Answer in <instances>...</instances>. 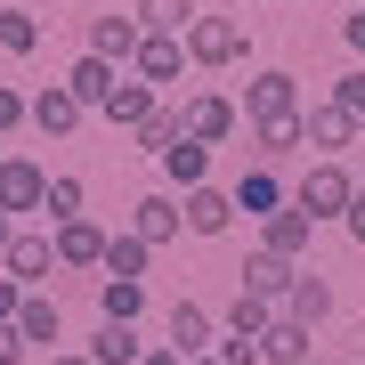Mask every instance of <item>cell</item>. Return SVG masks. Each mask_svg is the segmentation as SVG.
Segmentation results:
<instances>
[{"mask_svg": "<svg viewBox=\"0 0 365 365\" xmlns=\"http://www.w3.org/2000/svg\"><path fill=\"white\" fill-rule=\"evenodd\" d=\"M292 203L309 211V220H349V203H357V170H341V163H309V179L292 187Z\"/></svg>", "mask_w": 365, "mask_h": 365, "instance_id": "obj_1", "label": "cell"}, {"mask_svg": "<svg viewBox=\"0 0 365 365\" xmlns=\"http://www.w3.org/2000/svg\"><path fill=\"white\" fill-rule=\"evenodd\" d=\"M187 66H244V16H195L187 25Z\"/></svg>", "mask_w": 365, "mask_h": 365, "instance_id": "obj_2", "label": "cell"}, {"mask_svg": "<svg viewBox=\"0 0 365 365\" xmlns=\"http://www.w3.org/2000/svg\"><path fill=\"white\" fill-rule=\"evenodd\" d=\"M179 130L203 138V146H220V138L244 130V114H235V98H220V90H187L179 98Z\"/></svg>", "mask_w": 365, "mask_h": 365, "instance_id": "obj_3", "label": "cell"}, {"mask_svg": "<svg viewBox=\"0 0 365 365\" xmlns=\"http://www.w3.org/2000/svg\"><path fill=\"white\" fill-rule=\"evenodd\" d=\"M235 114H244L252 130H260V122L300 114V81H292V73H252V81H244V106H235Z\"/></svg>", "mask_w": 365, "mask_h": 365, "instance_id": "obj_4", "label": "cell"}, {"mask_svg": "<svg viewBox=\"0 0 365 365\" xmlns=\"http://www.w3.org/2000/svg\"><path fill=\"white\" fill-rule=\"evenodd\" d=\"M49 203V170H41L33 155H0V211H41Z\"/></svg>", "mask_w": 365, "mask_h": 365, "instance_id": "obj_5", "label": "cell"}, {"mask_svg": "<svg viewBox=\"0 0 365 365\" xmlns=\"http://www.w3.org/2000/svg\"><path fill=\"white\" fill-rule=\"evenodd\" d=\"M309 235H317V220L300 203H284V211H268L260 220V252H276V260H292V268H309Z\"/></svg>", "mask_w": 365, "mask_h": 365, "instance_id": "obj_6", "label": "cell"}, {"mask_svg": "<svg viewBox=\"0 0 365 365\" xmlns=\"http://www.w3.org/2000/svg\"><path fill=\"white\" fill-rule=\"evenodd\" d=\"M0 268H9L25 292H41V276L57 268V244H49V235H33V227H16V235H9V252H0Z\"/></svg>", "mask_w": 365, "mask_h": 365, "instance_id": "obj_7", "label": "cell"}, {"mask_svg": "<svg viewBox=\"0 0 365 365\" xmlns=\"http://www.w3.org/2000/svg\"><path fill=\"white\" fill-rule=\"evenodd\" d=\"M130 66H138L146 90H170V81H179V66H187V33H146Z\"/></svg>", "mask_w": 365, "mask_h": 365, "instance_id": "obj_8", "label": "cell"}, {"mask_svg": "<svg viewBox=\"0 0 365 365\" xmlns=\"http://www.w3.org/2000/svg\"><path fill=\"white\" fill-rule=\"evenodd\" d=\"M300 284V268L292 260H276V252H260V244H252L244 252V276H235V292H260V300H276V309H284V292Z\"/></svg>", "mask_w": 365, "mask_h": 365, "instance_id": "obj_9", "label": "cell"}, {"mask_svg": "<svg viewBox=\"0 0 365 365\" xmlns=\"http://www.w3.org/2000/svg\"><path fill=\"white\" fill-rule=\"evenodd\" d=\"M179 227H187V220H179V195H170V187H155V195H138V203H130V235H138V244H155V252H163Z\"/></svg>", "mask_w": 365, "mask_h": 365, "instance_id": "obj_10", "label": "cell"}, {"mask_svg": "<svg viewBox=\"0 0 365 365\" xmlns=\"http://www.w3.org/2000/svg\"><path fill=\"white\" fill-rule=\"evenodd\" d=\"M179 220H187V235H227L235 227V195L227 187H195V195H179Z\"/></svg>", "mask_w": 365, "mask_h": 365, "instance_id": "obj_11", "label": "cell"}, {"mask_svg": "<svg viewBox=\"0 0 365 365\" xmlns=\"http://www.w3.org/2000/svg\"><path fill=\"white\" fill-rule=\"evenodd\" d=\"M49 244H57V268H106V227L98 220H66Z\"/></svg>", "mask_w": 365, "mask_h": 365, "instance_id": "obj_12", "label": "cell"}, {"mask_svg": "<svg viewBox=\"0 0 365 365\" xmlns=\"http://www.w3.org/2000/svg\"><path fill=\"white\" fill-rule=\"evenodd\" d=\"M300 130H309V146H317V155H325V163H333V155H341V146H349V138H357V122H349V114H341V106L325 98V106H300Z\"/></svg>", "mask_w": 365, "mask_h": 365, "instance_id": "obj_13", "label": "cell"}, {"mask_svg": "<svg viewBox=\"0 0 365 365\" xmlns=\"http://www.w3.org/2000/svg\"><path fill=\"white\" fill-rule=\"evenodd\" d=\"M211 341H220V333H211L203 300H170V349H179V357H211Z\"/></svg>", "mask_w": 365, "mask_h": 365, "instance_id": "obj_14", "label": "cell"}, {"mask_svg": "<svg viewBox=\"0 0 365 365\" xmlns=\"http://www.w3.org/2000/svg\"><path fill=\"white\" fill-rule=\"evenodd\" d=\"M138 16H90V57H106V66H130L138 57Z\"/></svg>", "mask_w": 365, "mask_h": 365, "instance_id": "obj_15", "label": "cell"}, {"mask_svg": "<svg viewBox=\"0 0 365 365\" xmlns=\"http://www.w3.org/2000/svg\"><path fill=\"white\" fill-rule=\"evenodd\" d=\"M163 179H170V195H195V187H211V146L203 138H179L163 155Z\"/></svg>", "mask_w": 365, "mask_h": 365, "instance_id": "obj_16", "label": "cell"}, {"mask_svg": "<svg viewBox=\"0 0 365 365\" xmlns=\"http://www.w3.org/2000/svg\"><path fill=\"white\" fill-rule=\"evenodd\" d=\"M155 106H163V90H146V81H138V73H122V81H114V98H106V106H98V114H106V122H114V130H138V122H146V114H155Z\"/></svg>", "mask_w": 365, "mask_h": 365, "instance_id": "obj_17", "label": "cell"}, {"mask_svg": "<svg viewBox=\"0 0 365 365\" xmlns=\"http://www.w3.org/2000/svg\"><path fill=\"white\" fill-rule=\"evenodd\" d=\"M81 114H90V106H81L66 81H49V90L33 98V130H49V138H66V130H81Z\"/></svg>", "mask_w": 365, "mask_h": 365, "instance_id": "obj_18", "label": "cell"}, {"mask_svg": "<svg viewBox=\"0 0 365 365\" xmlns=\"http://www.w3.org/2000/svg\"><path fill=\"white\" fill-rule=\"evenodd\" d=\"M227 195H235V211H252V220H268V211H284V203H292L284 187H276V170H268V163H252L244 179L227 187Z\"/></svg>", "mask_w": 365, "mask_h": 365, "instance_id": "obj_19", "label": "cell"}, {"mask_svg": "<svg viewBox=\"0 0 365 365\" xmlns=\"http://www.w3.org/2000/svg\"><path fill=\"white\" fill-rule=\"evenodd\" d=\"M284 317H292V325H325V317H333V284H325V276H317V268H300V284L284 292Z\"/></svg>", "mask_w": 365, "mask_h": 365, "instance_id": "obj_20", "label": "cell"}, {"mask_svg": "<svg viewBox=\"0 0 365 365\" xmlns=\"http://www.w3.org/2000/svg\"><path fill=\"white\" fill-rule=\"evenodd\" d=\"M114 81H122V66H106V57H73L66 90H73V98H81V106H90V114H98V106L114 98Z\"/></svg>", "mask_w": 365, "mask_h": 365, "instance_id": "obj_21", "label": "cell"}, {"mask_svg": "<svg viewBox=\"0 0 365 365\" xmlns=\"http://www.w3.org/2000/svg\"><path fill=\"white\" fill-rule=\"evenodd\" d=\"M146 309V284H130V276H98V317L106 325H138Z\"/></svg>", "mask_w": 365, "mask_h": 365, "instance_id": "obj_22", "label": "cell"}, {"mask_svg": "<svg viewBox=\"0 0 365 365\" xmlns=\"http://www.w3.org/2000/svg\"><path fill=\"white\" fill-rule=\"evenodd\" d=\"M260 365H309V325L276 317V325L260 333Z\"/></svg>", "mask_w": 365, "mask_h": 365, "instance_id": "obj_23", "label": "cell"}, {"mask_svg": "<svg viewBox=\"0 0 365 365\" xmlns=\"http://www.w3.org/2000/svg\"><path fill=\"white\" fill-rule=\"evenodd\" d=\"M146 260H155V244H138V235L122 227V235H106V268L98 276H130V284H146Z\"/></svg>", "mask_w": 365, "mask_h": 365, "instance_id": "obj_24", "label": "cell"}, {"mask_svg": "<svg viewBox=\"0 0 365 365\" xmlns=\"http://www.w3.org/2000/svg\"><path fill=\"white\" fill-rule=\"evenodd\" d=\"M16 333H25V349H33V341H66V317H57V300H49V292H25V309H16Z\"/></svg>", "mask_w": 365, "mask_h": 365, "instance_id": "obj_25", "label": "cell"}, {"mask_svg": "<svg viewBox=\"0 0 365 365\" xmlns=\"http://www.w3.org/2000/svg\"><path fill=\"white\" fill-rule=\"evenodd\" d=\"M138 357H146L138 325H98V341H90V365H138Z\"/></svg>", "mask_w": 365, "mask_h": 365, "instance_id": "obj_26", "label": "cell"}, {"mask_svg": "<svg viewBox=\"0 0 365 365\" xmlns=\"http://www.w3.org/2000/svg\"><path fill=\"white\" fill-rule=\"evenodd\" d=\"M130 16H138V33H187L203 9H195V0H138Z\"/></svg>", "mask_w": 365, "mask_h": 365, "instance_id": "obj_27", "label": "cell"}, {"mask_svg": "<svg viewBox=\"0 0 365 365\" xmlns=\"http://www.w3.org/2000/svg\"><path fill=\"white\" fill-rule=\"evenodd\" d=\"M130 138H138V146H146V155H155V163H163V155H170V146H179V138H187V130H179V106H170V98H163V106H155V114H146V122H138V130H130Z\"/></svg>", "mask_w": 365, "mask_h": 365, "instance_id": "obj_28", "label": "cell"}, {"mask_svg": "<svg viewBox=\"0 0 365 365\" xmlns=\"http://www.w3.org/2000/svg\"><path fill=\"white\" fill-rule=\"evenodd\" d=\"M292 146H309V130H300V114H284V122H260V130H252V155H260V163L292 155Z\"/></svg>", "mask_w": 365, "mask_h": 365, "instance_id": "obj_29", "label": "cell"}, {"mask_svg": "<svg viewBox=\"0 0 365 365\" xmlns=\"http://www.w3.org/2000/svg\"><path fill=\"white\" fill-rule=\"evenodd\" d=\"M276 317H284L276 300H260V292H235V309H227V333H252V341H260V333L276 325Z\"/></svg>", "mask_w": 365, "mask_h": 365, "instance_id": "obj_30", "label": "cell"}, {"mask_svg": "<svg viewBox=\"0 0 365 365\" xmlns=\"http://www.w3.org/2000/svg\"><path fill=\"white\" fill-rule=\"evenodd\" d=\"M81 203H90V195H81V179H73V170H57V179H49V203H41V211H49V227H66V220H81Z\"/></svg>", "mask_w": 365, "mask_h": 365, "instance_id": "obj_31", "label": "cell"}, {"mask_svg": "<svg viewBox=\"0 0 365 365\" xmlns=\"http://www.w3.org/2000/svg\"><path fill=\"white\" fill-rule=\"evenodd\" d=\"M0 49H9V57H33L41 49V25H33L25 9H0Z\"/></svg>", "mask_w": 365, "mask_h": 365, "instance_id": "obj_32", "label": "cell"}, {"mask_svg": "<svg viewBox=\"0 0 365 365\" xmlns=\"http://www.w3.org/2000/svg\"><path fill=\"white\" fill-rule=\"evenodd\" d=\"M333 106H341V114H349V122H357V130H365V66L333 81Z\"/></svg>", "mask_w": 365, "mask_h": 365, "instance_id": "obj_33", "label": "cell"}, {"mask_svg": "<svg viewBox=\"0 0 365 365\" xmlns=\"http://www.w3.org/2000/svg\"><path fill=\"white\" fill-rule=\"evenodd\" d=\"M211 357H220V365H260V341H252V333H227V341H211Z\"/></svg>", "mask_w": 365, "mask_h": 365, "instance_id": "obj_34", "label": "cell"}, {"mask_svg": "<svg viewBox=\"0 0 365 365\" xmlns=\"http://www.w3.org/2000/svg\"><path fill=\"white\" fill-rule=\"evenodd\" d=\"M16 122H33V98H16V90H9V81H0V138H9V130H16Z\"/></svg>", "mask_w": 365, "mask_h": 365, "instance_id": "obj_35", "label": "cell"}, {"mask_svg": "<svg viewBox=\"0 0 365 365\" xmlns=\"http://www.w3.org/2000/svg\"><path fill=\"white\" fill-rule=\"evenodd\" d=\"M16 309H25V284H16L9 268H0V325H16Z\"/></svg>", "mask_w": 365, "mask_h": 365, "instance_id": "obj_36", "label": "cell"}, {"mask_svg": "<svg viewBox=\"0 0 365 365\" xmlns=\"http://www.w3.org/2000/svg\"><path fill=\"white\" fill-rule=\"evenodd\" d=\"M0 365H25V333L16 325H0Z\"/></svg>", "mask_w": 365, "mask_h": 365, "instance_id": "obj_37", "label": "cell"}, {"mask_svg": "<svg viewBox=\"0 0 365 365\" xmlns=\"http://www.w3.org/2000/svg\"><path fill=\"white\" fill-rule=\"evenodd\" d=\"M341 227H349V244L365 252V187H357V203H349V220H341Z\"/></svg>", "mask_w": 365, "mask_h": 365, "instance_id": "obj_38", "label": "cell"}, {"mask_svg": "<svg viewBox=\"0 0 365 365\" xmlns=\"http://www.w3.org/2000/svg\"><path fill=\"white\" fill-rule=\"evenodd\" d=\"M138 365H187V357L170 349V341H146V357H138Z\"/></svg>", "mask_w": 365, "mask_h": 365, "instance_id": "obj_39", "label": "cell"}, {"mask_svg": "<svg viewBox=\"0 0 365 365\" xmlns=\"http://www.w3.org/2000/svg\"><path fill=\"white\" fill-rule=\"evenodd\" d=\"M341 33H349V49L365 57V9H357V16H349V25H341Z\"/></svg>", "mask_w": 365, "mask_h": 365, "instance_id": "obj_40", "label": "cell"}, {"mask_svg": "<svg viewBox=\"0 0 365 365\" xmlns=\"http://www.w3.org/2000/svg\"><path fill=\"white\" fill-rule=\"evenodd\" d=\"M49 365H90V349H66V357H49Z\"/></svg>", "mask_w": 365, "mask_h": 365, "instance_id": "obj_41", "label": "cell"}, {"mask_svg": "<svg viewBox=\"0 0 365 365\" xmlns=\"http://www.w3.org/2000/svg\"><path fill=\"white\" fill-rule=\"evenodd\" d=\"M9 235H16V220H9V211H0V252H9Z\"/></svg>", "mask_w": 365, "mask_h": 365, "instance_id": "obj_42", "label": "cell"}, {"mask_svg": "<svg viewBox=\"0 0 365 365\" xmlns=\"http://www.w3.org/2000/svg\"><path fill=\"white\" fill-rule=\"evenodd\" d=\"M187 365H220V357H187Z\"/></svg>", "mask_w": 365, "mask_h": 365, "instance_id": "obj_43", "label": "cell"}, {"mask_svg": "<svg viewBox=\"0 0 365 365\" xmlns=\"http://www.w3.org/2000/svg\"><path fill=\"white\" fill-rule=\"evenodd\" d=\"M357 187H365V170H357Z\"/></svg>", "mask_w": 365, "mask_h": 365, "instance_id": "obj_44", "label": "cell"}, {"mask_svg": "<svg viewBox=\"0 0 365 365\" xmlns=\"http://www.w3.org/2000/svg\"><path fill=\"white\" fill-rule=\"evenodd\" d=\"M309 365H317V357H309Z\"/></svg>", "mask_w": 365, "mask_h": 365, "instance_id": "obj_45", "label": "cell"}]
</instances>
